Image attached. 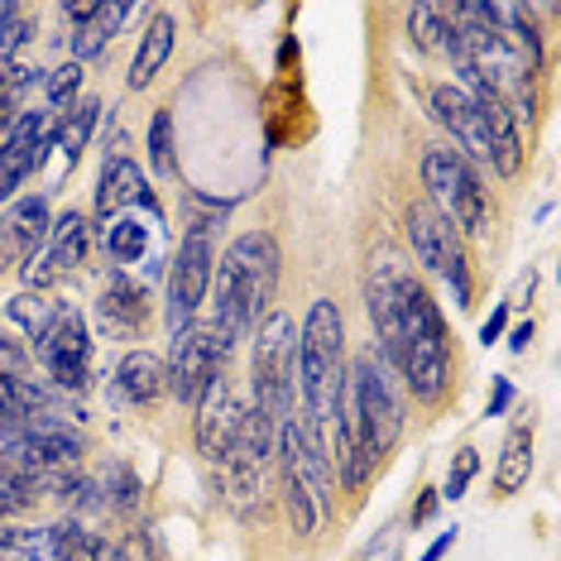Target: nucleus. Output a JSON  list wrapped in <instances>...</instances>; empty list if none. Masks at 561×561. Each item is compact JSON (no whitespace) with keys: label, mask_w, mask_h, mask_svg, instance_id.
<instances>
[{"label":"nucleus","mask_w":561,"mask_h":561,"mask_svg":"<svg viewBox=\"0 0 561 561\" xmlns=\"http://www.w3.org/2000/svg\"><path fill=\"white\" fill-rule=\"evenodd\" d=\"M211 274H216V250H211V236L193 231L178 250L173 270H169V327L183 331L197 322L202 302L211 293Z\"/></svg>","instance_id":"9d476101"},{"label":"nucleus","mask_w":561,"mask_h":561,"mask_svg":"<svg viewBox=\"0 0 561 561\" xmlns=\"http://www.w3.org/2000/svg\"><path fill=\"white\" fill-rule=\"evenodd\" d=\"M236 346L216 331V322H193L183 331H173V351L163 365V385L173 389L178 403H197L207 393L211 379L226 375V355Z\"/></svg>","instance_id":"6e6552de"},{"label":"nucleus","mask_w":561,"mask_h":561,"mask_svg":"<svg viewBox=\"0 0 561 561\" xmlns=\"http://www.w3.org/2000/svg\"><path fill=\"white\" fill-rule=\"evenodd\" d=\"M34 500H39V480L24 476V470H0V523L24 514Z\"/></svg>","instance_id":"c85d7f7f"},{"label":"nucleus","mask_w":561,"mask_h":561,"mask_svg":"<svg viewBox=\"0 0 561 561\" xmlns=\"http://www.w3.org/2000/svg\"><path fill=\"white\" fill-rule=\"evenodd\" d=\"M10 15H15V5H5V0H0V24H5Z\"/></svg>","instance_id":"a19ab883"},{"label":"nucleus","mask_w":561,"mask_h":561,"mask_svg":"<svg viewBox=\"0 0 561 561\" xmlns=\"http://www.w3.org/2000/svg\"><path fill=\"white\" fill-rule=\"evenodd\" d=\"M298 389H302V417L317 432H327L336 423L341 393H346V327H341V308L331 298H317L308 317H302Z\"/></svg>","instance_id":"7ed1b4c3"},{"label":"nucleus","mask_w":561,"mask_h":561,"mask_svg":"<svg viewBox=\"0 0 561 561\" xmlns=\"http://www.w3.org/2000/svg\"><path fill=\"white\" fill-rule=\"evenodd\" d=\"M456 87H466V92L476 96V106H480L484 135H490V169L500 173V178H514L523 169V139H518L514 116H508L504 101H494L480 82H456Z\"/></svg>","instance_id":"a211bd4d"},{"label":"nucleus","mask_w":561,"mask_h":561,"mask_svg":"<svg viewBox=\"0 0 561 561\" xmlns=\"http://www.w3.org/2000/svg\"><path fill=\"white\" fill-rule=\"evenodd\" d=\"M173 34H178L173 15H154V20H149L145 39H139V48H135V62H130V87H135V92L159 78V68L173 54Z\"/></svg>","instance_id":"4be33fe9"},{"label":"nucleus","mask_w":561,"mask_h":561,"mask_svg":"<svg viewBox=\"0 0 561 561\" xmlns=\"http://www.w3.org/2000/svg\"><path fill=\"white\" fill-rule=\"evenodd\" d=\"M197 408V446H202V456H207L211 466H221V456L231 451V442H236V432H240V417H245V403L236 399V389H231V379H211L207 393L193 403Z\"/></svg>","instance_id":"4468645a"},{"label":"nucleus","mask_w":561,"mask_h":561,"mask_svg":"<svg viewBox=\"0 0 561 561\" xmlns=\"http://www.w3.org/2000/svg\"><path fill=\"white\" fill-rule=\"evenodd\" d=\"M508 403H514V385H508V379H494V393H490V408H484V417H500Z\"/></svg>","instance_id":"f704fd0d"},{"label":"nucleus","mask_w":561,"mask_h":561,"mask_svg":"<svg viewBox=\"0 0 561 561\" xmlns=\"http://www.w3.org/2000/svg\"><path fill=\"white\" fill-rule=\"evenodd\" d=\"M96 111H101V101H78L72 111H62L58 130H54V139H48V149L62 159V169H68V173L78 169L87 139H92V130H96Z\"/></svg>","instance_id":"5701e85b"},{"label":"nucleus","mask_w":561,"mask_h":561,"mask_svg":"<svg viewBox=\"0 0 561 561\" xmlns=\"http://www.w3.org/2000/svg\"><path fill=\"white\" fill-rule=\"evenodd\" d=\"M169 389L163 385V360L149 351H125L116 365V393L125 403H154L159 393Z\"/></svg>","instance_id":"412c9836"},{"label":"nucleus","mask_w":561,"mask_h":561,"mask_svg":"<svg viewBox=\"0 0 561 561\" xmlns=\"http://www.w3.org/2000/svg\"><path fill=\"white\" fill-rule=\"evenodd\" d=\"M48 139H54V121L44 111H24L5 125V135H0V202L15 197L30 183V173H39Z\"/></svg>","instance_id":"f8f14e48"},{"label":"nucleus","mask_w":561,"mask_h":561,"mask_svg":"<svg viewBox=\"0 0 561 561\" xmlns=\"http://www.w3.org/2000/svg\"><path fill=\"white\" fill-rule=\"evenodd\" d=\"M54 231V221H48V202L44 197H24L15 207L5 211V221H0V270H20V264H30L39 245Z\"/></svg>","instance_id":"f3484780"},{"label":"nucleus","mask_w":561,"mask_h":561,"mask_svg":"<svg viewBox=\"0 0 561 561\" xmlns=\"http://www.w3.org/2000/svg\"><path fill=\"white\" fill-rule=\"evenodd\" d=\"M408 245H413L417 264L442 278L451 288L456 308H470V264H466V245L451 226L442 221L432 207H408Z\"/></svg>","instance_id":"1a4fd4ad"},{"label":"nucleus","mask_w":561,"mask_h":561,"mask_svg":"<svg viewBox=\"0 0 561 561\" xmlns=\"http://www.w3.org/2000/svg\"><path fill=\"white\" fill-rule=\"evenodd\" d=\"M101 236H106V254L116 264H135V260H145V250H149V226L135 221V216H121V221H111Z\"/></svg>","instance_id":"cd10ccee"},{"label":"nucleus","mask_w":561,"mask_h":561,"mask_svg":"<svg viewBox=\"0 0 561 561\" xmlns=\"http://www.w3.org/2000/svg\"><path fill=\"white\" fill-rule=\"evenodd\" d=\"M54 312H58V308H48V302L39 298V293H20V298L10 302V322H15V327H24V331H30L34 341L44 336V327L54 322Z\"/></svg>","instance_id":"7c9ffc66"},{"label":"nucleus","mask_w":561,"mask_h":561,"mask_svg":"<svg viewBox=\"0 0 561 561\" xmlns=\"http://www.w3.org/2000/svg\"><path fill=\"white\" fill-rule=\"evenodd\" d=\"M528 341H533V322H523V327H514V336H508V351L523 355L528 351Z\"/></svg>","instance_id":"58836bf2"},{"label":"nucleus","mask_w":561,"mask_h":561,"mask_svg":"<svg viewBox=\"0 0 561 561\" xmlns=\"http://www.w3.org/2000/svg\"><path fill=\"white\" fill-rule=\"evenodd\" d=\"M408 34H413V44L423 48V54H456V24L446 15V5H417L413 15H408Z\"/></svg>","instance_id":"a878e982"},{"label":"nucleus","mask_w":561,"mask_h":561,"mask_svg":"<svg viewBox=\"0 0 561 561\" xmlns=\"http://www.w3.org/2000/svg\"><path fill=\"white\" fill-rule=\"evenodd\" d=\"M96 312H101V327H106L111 336H135V331L149 322V298L135 278L116 274V278H106V288H101Z\"/></svg>","instance_id":"aec40b11"},{"label":"nucleus","mask_w":561,"mask_h":561,"mask_svg":"<svg viewBox=\"0 0 561 561\" xmlns=\"http://www.w3.org/2000/svg\"><path fill=\"white\" fill-rule=\"evenodd\" d=\"M476 470H480V451H456V466L446 470V484H442V500H461V494L470 490V480H476Z\"/></svg>","instance_id":"72a5a7b5"},{"label":"nucleus","mask_w":561,"mask_h":561,"mask_svg":"<svg viewBox=\"0 0 561 561\" xmlns=\"http://www.w3.org/2000/svg\"><path fill=\"white\" fill-rule=\"evenodd\" d=\"M408 408L399 393V375L389 369L385 355L365 351L346 369V393L336 408V470L346 490H365L375 466L399 446Z\"/></svg>","instance_id":"f257e3e1"},{"label":"nucleus","mask_w":561,"mask_h":561,"mask_svg":"<svg viewBox=\"0 0 561 561\" xmlns=\"http://www.w3.org/2000/svg\"><path fill=\"white\" fill-rule=\"evenodd\" d=\"M423 187H427V207L451 226L456 236H484L490 231V193H484L480 173L470 169V159H461L456 149H427L423 154Z\"/></svg>","instance_id":"423d86ee"},{"label":"nucleus","mask_w":561,"mask_h":561,"mask_svg":"<svg viewBox=\"0 0 561 561\" xmlns=\"http://www.w3.org/2000/svg\"><path fill=\"white\" fill-rule=\"evenodd\" d=\"M451 547H456V528H451V533H442V538H437V542H432V547H427V552H423V557H417V561H442L446 552H451Z\"/></svg>","instance_id":"4c0bfd02"},{"label":"nucleus","mask_w":561,"mask_h":561,"mask_svg":"<svg viewBox=\"0 0 561 561\" xmlns=\"http://www.w3.org/2000/svg\"><path fill=\"white\" fill-rule=\"evenodd\" d=\"M533 476V423H518L514 432L504 437V451H500V470H494V490L500 494H514L523 490Z\"/></svg>","instance_id":"b1692460"},{"label":"nucleus","mask_w":561,"mask_h":561,"mask_svg":"<svg viewBox=\"0 0 561 561\" xmlns=\"http://www.w3.org/2000/svg\"><path fill=\"white\" fill-rule=\"evenodd\" d=\"M278 264H284V254H278V240L270 231H245L221 254V270L211 274V293H216V331L231 346L254 336V327L270 317L278 293Z\"/></svg>","instance_id":"f03ea898"},{"label":"nucleus","mask_w":561,"mask_h":561,"mask_svg":"<svg viewBox=\"0 0 561 561\" xmlns=\"http://www.w3.org/2000/svg\"><path fill=\"white\" fill-rule=\"evenodd\" d=\"M149 163H154V173H173V116L169 111H159L154 125H149Z\"/></svg>","instance_id":"473e14b6"},{"label":"nucleus","mask_w":561,"mask_h":561,"mask_svg":"<svg viewBox=\"0 0 561 561\" xmlns=\"http://www.w3.org/2000/svg\"><path fill=\"white\" fill-rule=\"evenodd\" d=\"M432 508H437V494H423V504L413 508V523H427V518H432Z\"/></svg>","instance_id":"ea45409f"},{"label":"nucleus","mask_w":561,"mask_h":561,"mask_svg":"<svg viewBox=\"0 0 561 561\" xmlns=\"http://www.w3.org/2000/svg\"><path fill=\"white\" fill-rule=\"evenodd\" d=\"M130 15H135L130 5H96L92 15L78 24V34H72V54H78V62L92 58V54H101V48H106V44L121 34V24L130 20Z\"/></svg>","instance_id":"393cba45"},{"label":"nucleus","mask_w":561,"mask_h":561,"mask_svg":"<svg viewBox=\"0 0 561 561\" xmlns=\"http://www.w3.org/2000/svg\"><path fill=\"white\" fill-rule=\"evenodd\" d=\"M504 322H508V302H500V308H494V317H490V322L480 327V341H484V346H490V341H500V336H504Z\"/></svg>","instance_id":"e433bc0d"},{"label":"nucleus","mask_w":561,"mask_h":561,"mask_svg":"<svg viewBox=\"0 0 561 561\" xmlns=\"http://www.w3.org/2000/svg\"><path fill=\"white\" fill-rule=\"evenodd\" d=\"M130 202L154 207L149 183H145V169H139L135 159H111L106 169H101V183H96V226H101V231H106V226L116 221Z\"/></svg>","instance_id":"6ab92c4d"},{"label":"nucleus","mask_w":561,"mask_h":561,"mask_svg":"<svg viewBox=\"0 0 561 561\" xmlns=\"http://www.w3.org/2000/svg\"><path fill=\"white\" fill-rule=\"evenodd\" d=\"M389 557H393V538L385 542V552H379V561H389Z\"/></svg>","instance_id":"79ce46f5"},{"label":"nucleus","mask_w":561,"mask_h":561,"mask_svg":"<svg viewBox=\"0 0 561 561\" xmlns=\"http://www.w3.org/2000/svg\"><path fill=\"white\" fill-rule=\"evenodd\" d=\"M278 466H284V500H288V518L298 538H312L317 523L331 514V490H336V476H331V451L308 417L288 413L284 427H278Z\"/></svg>","instance_id":"20e7f679"},{"label":"nucleus","mask_w":561,"mask_h":561,"mask_svg":"<svg viewBox=\"0 0 561 561\" xmlns=\"http://www.w3.org/2000/svg\"><path fill=\"white\" fill-rule=\"evenodd\" d=\"M250 389H254V408L284 427V417L293 413V393H298V331H293V317L270 312L254 327Z\"/></svg>","instance_id":"0eeeda50"},{"label":"nucleus","mask_w":561,"mask_h":561,"mask_svg":"<svg viewBox=\"0 0 561 561\" xmlns=\"http://www.w3.org/2000/svg\"><path fill=\"white\" fill-rule=\"evenodd\" d=\"M24 87H34V68H24L20 58L15 62H0V130L15 121V106H20Z\"/></svg>","instance_id":"c756f323"},{"label":"nucleus","mask_w":561,"mask_h":561,"mask_svg":"<svg viewBox=\"0 0 561 561\" xmlns=\"http://www.w3.org/2000/svg\"><path fill=\"white\" fill-rule=\"evenodd\" d=\"M92 533L78 523H48V528H0V561H78Z\"/></svg>","instance_id":"2eb2a0df"},{"label":"nucleus","mask_w":561,"mask_h":561,"mask_svg":"<svg viewBox=\"0 0 561 561\" xmlns=\"http://www.w3.org/2000/svg\"><path fill=\"white\" fill-rule=\"evenodd\" d=\"M39 360L48 365V375L58 379L62 389H82L87 369H92V331H87L78 308H58L54 322L44 327V336L34 341Z\"/></svg>","instance_id":"9b49d317"},{"label":"nucleus","mask_w":561,"mask_h":561,"mask_svg":"<svg viewBox=\"0 0 561 561\" xmlns=\"http://www.w3.org/2000/svg\"><path fill=\"white\" fill-rule=\"evenodd\" d=\"M87 245H92V231H87V216L82 211H68L62 221L48 231V245L44 254H34L30 264H24V284L30 293H39L48 284H58V278H68L78 264L87 260Z\"/></svg>","instance_id":"ddd939ff"},{"label":"nucleus","mask_w":561,"mask_h":561,"mask_svg":"<svg viewBox=\"0 0 561 561\" xmlns=\"http://www.w3.org/2000/svg\"><path fill=\"white\" fill-rule=\"evenodd\" d=\"M20 432H24V423H10V417H0V466L10 461V451H15Z\"/></svg>","instance_id":"c9c22d12"},{"label":"nucleus","mask_w":561,"mask_h":561,"mask_svg":"<svg viewBox=\"0 0 561 561\" xmlns=\"http://www.w3.org/2000/svg\"><path fill=\"white\" fill-rule=\"evenodd\" d=\"M44 92H48V106L54 111H72V96L82 92V62L72 58V62H62V68H54V78L44 82Z\"/></svg>","instance_id":"2f4dec72"},{"label":"nucleus","mask_w":561,"mask_h":561,"mask_svg":"<svg viewBox=\"0 0 561 561\" xmlns=\"http://www.w3.org/2000/svg\"><path fill=\"white\" fill-rule=\"evenodd\" d=\"M393 375L413 389L417 403H442L451 389V341H446V322L432 302V293L417 284H408V317H403V341H399V360Z\"/></svg>","instance_id":"39448f33"},{"label":"nucleus","mask_w":561,"mask_h":561,"mask_svg":"<svg viewBox=\"0 0 561 561\" xmlns=\"http://www.w3.org/2000/svg\"><path fill=\"white\" fill-rule=\"evenodd\" d=\"M48 413V393L24 385L20 375H5L0 369V417H10V423H30V417Z\"/></svg>","instance_id":"bb28decb"},{"label":"nucleus","mask_w":561,"mask_h":561,"mask_svg":"<svg viewBox=\"0 0 561 561\" xmlns=\"http://www.w3.org/2000/svg\"><path fill=\"white\" fill-rule=\"evenodd\" d=\"M427 106H432V116H437V125H446V130L456 135V154H476L490 163V135H484V121H480V106H476V96L466 92V87H456V82H437L427 92Z\"/></svg>","instance_id":"dca6fc26"}]
</instances>
